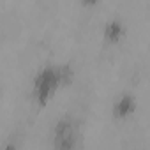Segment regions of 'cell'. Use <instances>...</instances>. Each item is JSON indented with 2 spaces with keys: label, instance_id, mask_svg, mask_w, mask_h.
I'll return each mask as SVG.
<instances>
[{
  "label": "cell",
  "instance_id": "1",
  "mask_svg": "<svg viewBox=\"0 0 150 150\" xmlns=\"http://www.w3.org/2000/svg\"><path fill=\"white\" fill-rule=\"evenodd\" d=\"M74 78V71L69 64H62V65H46L42 67L34 78L32 83V97L34 103L39 108H44L53 96L57 94V90L64 85H69Z\"/></svg>",
  "mask_w": 150,
  "mask_h": 150
},
{
  "label": "cell",
  "instance_id": "2",
  "mask_svg": "<svg viewBox=\"0 0 150 150\" xmlns=\"http://www.w3.org/2000/svg\"><path fill=\"white\" fill-rule=\"evenodd\" d=\"M80 143L78 132V118L71 113L62 115L53 127V148L57 150H72Z\"/></svg>",
  "mask_w": 150,
  "mask_h": 150
},
{
  "label": "cell",
  "instance_id": "3",
  "mask_svg": "<svg viewBox=\"0 0 150 150\" xmlns=\"http://www.w3.org/2000/svg\"><path fill=\"white\" fill-rule=\"evenodd\" d=\"M136 106H138V103L132 94H127V92L120 94L111 106V115L115 120H125L136 111Z\"/></svg>",
  "mask_w": 150,
  "mask_h": 150
},
{
  "label": "cell",
  "instance_id": "4",
  "mask_svg": "<svg viewBox=\"0 0 150 150\" xmlns=\"http://www.w3.org/2000/svg\"><path fill=\"white\" fill-rule=\"evenodd\" d=\"M103 37L108 44H117L120 42L124 37H125V23L122 20H110L106 21L104 25V32H103Z\"/></svg>",
  "mask_w": 150,
  "mask_h": 150
},
{
  "label": "cell",
  "instance_id": "5",
  "mask_svg": "<svg viewBox=\"0 0 150 150\" xmlns=\"http://www.w3.org/2000/svg\"><path fill=\"white\" fill-rule=\"evenodd\" d=\"M99 0H81V6L83 7H96Z\"/></svg>",
  "mask_w": 150,
  "mask_h": 150
}]
</instances>
